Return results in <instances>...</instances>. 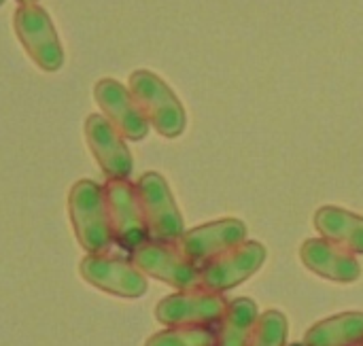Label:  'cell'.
Masks as SVG:
<instances>
[{"label": "cell", "mask_w": 363, "mask_h": 346, "mask_svg": "<svg viewBox=\"0 0 363 346\" xmlns=\"http://www.w3.org/2000/svg\"><path fill=\"white\" fill-rule=\"evenodd\" d=\"M363 340V313H340L336 317L315 323L302 345L304 346H353Z\"/></svg>", "instance_id": "obj_15"}, {"label": "cell", "mask_w": 363, "mask_h": 346, "mask_svg": "<svg viewBox=\"0 0 363 346\" xmlns=\"http://www.w3.org/2000/svg\"><path fill=\"white\" fill-rule=\"evenodd\" d=\"M289 323L281 311H266L253 332L249 346H287Z\"/></svg>", "instance_id": "obj_18"}, {"label": "cell", "mask_w": 363, "mask_h": 346, "mask_svg": "<svg viewBox=\"0 0 363 346\" xmlns=\"http://www.w3.org/2000/svg\"><path fill=\"white\" fill-rule=\"evenodd\" d=\"M247 240V225L240 219H219L187 230L174 245L196 266H204L228 249Z\"/></svg>", "instance_id": "obj_9"}, {"label": "cell", "mask_w": 363, "mask_h": 346, "mask_svg": "<svg viewBox=\"0 0 363 346\" xmlns=\"http://www.w3.org/2000/svg\"><path fill=\"white\" fill-rule=\"evenodd\" d=\"M128 89L140 113L164 138H179L185 132L187 115L164 79L149 70H136L128 79Z\"/></svg>", "instance_id": "obj_1"}, {"label": "cell", "mask_w": 363, "mask_h": 346, "mask_svg": "<svg viewBox=\"0 0 363 346\" xmlns=\"http://www.w3.org/2000/svg\"><path fill=\"white\" fill-rule=\"evenodd\" d=\"M85 138L91 155L108 179H128L132 174V155L123 136L104 115H89L85 121Z\"/></svg>", "instance_id": "obj_12"}, {"label": "cell", "mask_w": 363, "mask_h": 346, "mask_svg": "<svg viewBox=\"0 0 363 346\" xmlns=\"http://www.w3.org/2000/svg\"><path fill=\"white\" fill-rule=\"evenodd\" d=\"M266 255L268 253L262 242L245 240L200 268V287L215 294H225L262 270Z\"/></svg>", "instance_id": "obj_6"}, {"label": "cell", "mask_w": 363, "mask_h": 346, "mask_svg": "<svg viewBox=\"0 0 363 346\" xmlns=\"http://www.w3.org/2000/svg\"><path fill=\"white\" fill-rule=\"evenodd\" d=\"M19 4H30V2H36V0H17Z\"/></svg>", "instance_id": "obj_19"}, {"label": "cell", "mask_w": 363, "mask_h": 346, "mask_svg": "<svg viewBox=\"0 0 363 346\" xmlns=\"http://www.w3.org/2000/svg\"><path fill=\"white\" fill-rule=\"evenodd\" d=\"M145 346H217V332L211 325H179L151 336Z\"/></svg>", "instance_id": "obj_17"}, {"label": "cell", "mask_w": 363, "mask_h": 346, "mask_svg": "<svg viewBox=\"0 0 363 346\" xmlns=\"http://www.w3.org/2000/svg\"><path fill=\"white\" fill-rule=\"evenodd\" d=\"M136 196L149 236L155 242H177L185 234L181 211L162 174L145 172L136 183Z\"/></svg>", "instance_id": "obj_4"}, {"label": "cell", "mask_w": 363, "mask_h": 346, "mask_svg": "<svg viewBox=\"0 0 363 346\" xmlns=\"http://www.w3.org/2000/svg\"><path fill=\"white\" fill-rule=\"evenodd\" d=\"M81 277L113 296L119 298H128V300H136L147 291V279L145 274L125 260H115V257H106V255H87L81 266H79Z\"/></svg>", "instance_id": "obj_10"}, {"label": "cell", "mask_w": 363, "mask_h": 346, "mask_svg": "<svg viewBox=\"0 0 363 346\" xmlns=\"http://www.w3.org/2000/svg\"><path fill=\"white\" fill-rule=\"evenodd\" d=\"M132 264L147 277H153L174 289L200 285V266L191 264L174 242H145L132 251Z\"/></svg>", "instance_id": "obj_8"}, {"label": "cell", "mask_w": 363, "mask_h": 346, "mask_svg": "<svg viewBox=\"0 0 363 346\" xmlns=\"http://www.w3.org/2000/svg\"><path fill=\"white\" fill-rule=\"evenodd\" d=\"M353 346H363V340H362V342H357V345H353Z\"/></svg>", "instance_id": "obj_20"}, {"label": "cell", "mask_w": 363, "mask_h": 346, "mask_svg": "<svg viewBox=\"0 0 363 346\" xmlns=\"http://www.w3.org/2000/svg\"><path fill=\"white\" fill-rule=\"evenodd\" d=\"M300 257L311 272L334 283L351 285L362 277V266L355 253L325 238H308L300 249Z\"/></svg>", "instance_id": "obj_13"}, {"label": "cell", "mask_w": 363, "mask_h": 346, "mask_svg": "<svg viewBox=\"0 0 363 346\" xmlns=\"http://www.w3.org/2000/svg\"><path fill=\"white\" fill-rule=\"evenodd\" d=\"M104 200L113 240L125 251H134L145 245L149 240V230L140 211L136 185L128 179H108L104 185Z\"/></svg>", "instance_id": "obj_5"}, {"label": "cell", "mask_w": 363, "mask_h": 346, "mask_svg": "<svg viewBox=\"0 0 363 346\" xmlns=\"http://www.w3.org/2000/svg\"><path fill=\"white\" fill-rule=\"evenodd\" d=\"M225 308H228V300L223 298V294H215L198 285L164 298L155 306V319L168 328L213 325L221 321Z\"/></svg>", "instance_id": "obj_7"}, {"label": "cell", "mask_w": 363, "mask_h": 346, "mask_svg": "<svg viewBox=\"0 0 363 346\" xmlns=\"http://www.w3.org/2000/svg\"><path fill=\"white\" fill-rule=\"evenodd\" d=\"M294 346H296V345H294ZM298 346H304V345H298Z\"/></svg>", "instance_id": "obj_22"}, {"label": "cell", "mask_w": 363, "mask_h": 346, "mask_svg": "<svg viewBox=\"0 0 363 346\" xmlns=\"http://www.w3.org/2000/svg\"><path fill=\"white\" fill-rule=\"evenodd\" d=\"M68 211L79 245L89 255L104 253L113 242L104 187L94 181L74 183L68 196Z\"/></svg>", "instance_id": "obj_2"}, {"label": "cell", "mask_w": 363, "mask_h": 346, "mask_svg": "<svg viewBox=\"0 0 363 346\" xmlns=\"http://www.w3.org/2000/svg\"><path fill=\"white\" fill-rule=\"evenodd\" d=\"M13 28L26 53L40 70L55 72L62 68L64 51L53 21L43 6H38L36 2L19 4V9L13 13Z\"/></svg>", "instance_id": "obj_3"}, {"label": "cell", "mask_w": 363, "mask_h": 346, "mask_svg": "<svg viewBox=\"0 0 363 346\" xmlns=\"http://www.w3.org/2000/svg\"><path fill=\"white\" fill-rule=\"evenodd\" d=\"M257 321L259 311L251 298H236L228 302L217 332V346H249Z\"/></svg>", "instance_id": "obj_16"}, {"label": "cell", "mask_w": 363, "mask_h": 346, "mask_svg": "<svg viewBox=\"0 0 363 346\" xmlns=\"http://www.w3.org/2000/svg\"><path fill=\"white\" fill-rule=\"evenodd\" d=\"M94 98L111 125L128 140H143L149 134V121L134 102L130 89L115 79H100Z\"/></svg>", "instance_id": "obj_11"}, {"label": "cell", "mask_w": 363, "mask_h": 346, "mask_svg": "<svg viewBox=\"0 0 363 346\" xmlns=\"http://www.w3.org/2000/svg\"><path fill=\"white\" fill-rule=\"evenodd\" d=\"M315 228L319 230V234L325 240H330L351 253L363 255L362 215L340 208V206H321L315 213Z\"/></svg>", "instance_id": "obj_14"}, {"label": "cell", "mask_w": 363, "mask_h": 346, "mask_svg": "<svg viewBox=\"0 0 363 346\" xmlns=\"http://www.w3.org/2000/svg\"><path fill=\"white\" fill-rule=\"evenodd\" d=\"M2 4H4V0H0V6H2Z\"/></svg>", "instance_id": "obj_21"}]
</instances>
